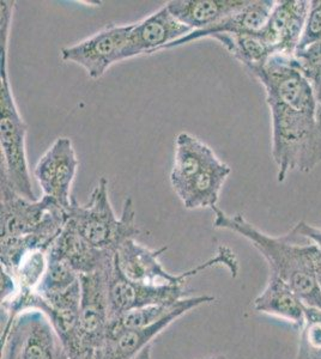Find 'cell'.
Segmentation results:
<instances>
[{
	"label": "cell",
	"mask_w": 321,
	"mask_h": 359,
	"mask_svg": "<svg viewBox=\"0 0 321 359\" xmlns=\"http://www.w3.org/2000/svg\"><path fill=\"white\" fill-rule=\"evenodd\" d=\"M264 86L271 114L277 181L289 172H310L321 163L317 100L293 57L273 55L249 71Z\"/></svg>",
	"instance_id": "cell-1"
},
{
	"label": "cell",
	"mask_w": 321,
	"mask_h": 359,
	"mask_svg": "<svg viewBox=\"0 0 321 359\" xmlns=\"http://www.w3.org/2000/svg\"><path fill=\"white\" fill-rule=\"evenodd\" d=\"M211 210L215 213L216 229L229 230L244 237L268 262L270 274L288 283L307 306L321 308V289L317 277L320 250L317 245L312 242V245H299L291 230L284 236H270L251 224L242 215L229 216L217 206Z\"/></svg>",
	"instance_id": "cell-2"
},
{
	"label": "cell",
	"mask_w": 321,
	"mask_h": 359,
	"mask_svg": "<svg viewBox=\"0 0 321 359\" xmlns=\"http://www.w3.org/2000/svg\"><path fill=\"white\" fill-rule=\"evenodd\" d=\"M15 1H1L0 16V147L1 170L20 196L37 201L29 172L25 139L28 126L20 115L8 79V37L13 25Z\"/></svg>",
	"instance_id": "cell-3"
},
{
	"label": "cell",
	"mask_w": 321,
	"mask_h": 359,
	"mask_svg": "<svg viewBox=\"0 0 321 359\" xmlns=\"http://www.w3.org/2000/svg\"><path fill=\"white\" fill-rule=\"evenodd\" d=\"M66 222L90 245L117 253L124 242L134 238L140 230L136 225V211L131 198L122 205L120 217L114 212L108 192V180L101 177L86 205L72 196L66 208Z\"/></svg>",
	"instance_id": "cell-4"
},
{
	"label": "cell",
	"mask_w": 321,
	"mask_h": 359,
	"mask_svg": "<svg viewBox=\"0 0 321 359\" xmlns=\"http://www.w3.org/2000/svg\"><path fill=\"white\" fill-rule=\"evenodd\" d=\"M167 247L151 249L130 238L119 247L115 253V264L125 277L131 282L139 283L151 286H183L188 279L202 273L207 269L217 266H224L230 272L232 277H236L239 272V262L235 253L227 245H220L215 257L195 266V269L185 271L183 273L173 274L166 271L159 257Z\"/></svg>",
	"instance_id": "cell-5"
},
{
	"label": "cell",
	"mask_w": 321,
	"mask_h": 359,
	"mask_svg": "<svg viewBox=\"0 0 321 359\" xmlns=\"http://www.w3.org/2000/svg\"><path fill=\"white\" fill-rule=\"evenodd\" d=\"M1 216L0 238L39 235L49 240H57L65 226V208L48 196L29 201L20 196L8 182L1 170Z\"/></svg>",
	"instance_id": "cell-6"
},
{
	"label": "cell",
	"mask_w": 321,
	"mask_h": 359,
	"mask_svg": "<svg viewBox=\"0 0 321 359\" xmlns=\"http://www.w3.org/2000/svg\"><path fill=\"white\" fill-rule=\"evenodd\" d=\"M132 28L133 23L108 25L83 41L63 47L61 60L81 66L91 79H98L110 66L120 62Z\"/></svg>",
	"instance_id": "cell-7"
},
{
	"label": "cell",
	"mask_w": 321,
	"mask_h": 359,
	"mask_svg": "<svg viewBox=\"0 0 321 359\" xmlns=\"http://www.w3.org/2000/svg\"><path fill=\"white\" fill-rule=\"evenodd\" d=\"M114 265L81 276L79 338L83 346L102 350L110 328V277Z\"/></svg>",
	"instance_id": "cell-8"
},
{
	"label": "cell",
	"mask_w": 321,
	"mask_h": 359,
	"mask_svg": "<svg viewBox=\"0 0 321 359\" xmlns=\"http://www.w3.org/2000/svg\"><path fill=\"white\" fill-rule=\"evenodd\" d=\"M79 161L74 151L72 140L67 137L55 139L48 150L42 155L34 176L44 196L57 201L61 208L71 205V188L77 174Z\"/></svg>",
	"instance_id": "cell-9"
},
{
	"label": "cell",
	"mask_w": 321,
	"mask_h": 359,
	"mask_svg": "<svg viewBox=\"0 0 321 359\" xmlns=\"http://www.w3.org/2000/svg\"><path fill=\"white\" fill-rule=\"evenodd\" d=\"M108 294L110 321L127 311L144 306L173 304L188 297L181 286H151L131 282L120 272L115 260L110 273Z\"/></svg>",
	"instance_id": "cell-10"
},
{
	"label": "cell",
	"mask_w": 321,
	"mask_h": 359,
	"mask_svg": "<svg viewBox=\"0 0 321 359\" xmlns=\"http://www.w3.org/2000/svg\"><path fill=\"white\" fill-rule=\"evenodd\" d=\"M192 32L191 28L178 21L164 5L147 18L133 23L126 47L122 50L120 62L144 54L164 50L167 46Z\"/></svg>",
	"instance_id": "cell-11"
},
{
	"label": "cell",
	"mask_w": 321,
	"mask_h": 359,
	"mask_svg": "<svg viewBox=\"0 0 321 359\" xmlns=\"http://www.w3.org/2000/svg\"><path fill=\"white\" fill-rule=\"evenodd\" d=\"M309 8V0L277 1L268 23L261 32L273 55H295L303 35Z\"/></svg>",
	"instance_id": "cell-12"
},
{
	"label": "cell",
	"mask_w": 321,
	"mask_h": 359,
	"mask_svg": "<svg viewBox=\"0 0 321 359\" xmlns=\"http://www.w3.org/2000/svg\"><path fill=\"white\" fill-rule=\"evenodd\" d=\"M49 252L69 264L79 277L110 269L115 260V253L90 245L67 222Z\"/></svg>",
	"instance_id": "cell-13"
},
{
	"label": "cell",
	"mask_w": 321,
	"mask_h": 359,
	"mask_svg": "<svg viewBox=\"0 0 321 359\" xmlns=\"http://www.w3.org/2000/svg\"><path fill=\"white\" fill-rule=\"evenodd\" d=\"M276 3L275 0H249V3L244 8H241L240 11L224 18L220 23L203 30L192 32L183 39L167 46L164 49L176 48L200 39H211L212 36L220 34L242 35L261 33L268 23Z\"/></svg>",
	"instance_id": "cell-14"
},
{
	"label": "cell",
	"mask_w": 321,
	"mask_h": 359,
	"mask_svg": "<svg viewBox=\"0 0 321 359\" xmlns=\"http://www.w3.org/2000/svg\"><path fill=\"white\" fill-rule=\"evenodd\" d=\"M18 318L23 323L20 359H69L60 337L42 311H25Z\"/></svg>",
	"instance_id": "cell-15"
},
{
	"label": "cell",
	"mask_w": 321,
	"mask_h": 359,
	"mask_svg": "<svg viewBox=\"0 0 321 359\" xmlns=\"http://www.w3.org/2000/svg\"><path fill=\"white\" fill-rule=\"evenodd\" d=\"M253 306L258 313L281 318L300 328L305 323L306 311L308 308L288 283L273 274H270L263 292L256 296Z\"/></svg>",
	"instance_id": "cell-16"
},
{
	"label": "cell",
	"mask_w": 321,
	"mask_h": 359,
	"mask_svg": "<svg viewBox=\"0 0 321 359\" xmlns=\"http://www.w3.org/2000/svg\"><path fill=\"white\" fill-rule=\"evenodd\" d=\"M248 3L249 0H171L166 6L178 21L197 32L220 23Z\"/></svg>",
	"instance_id": "cell-17"
},
{
	"label": "cell",
	"mask_w": 321,
	"mask_h": 359,
	"mask_svg": "<svg viewBox=\"0 0 321 359\" xmlns=\"http://www.w3.org/2000/svg\"><path fill=\"white\" fill-rule=\"evenodd\" d=\"M216 157L211 147L200 139L188 132L179 133L175 138L174 163L171 172V187L176 196Z\"/></svg>",
	"instance_id": "cell-18"
},
{
	"label": "cell",
	"mask_w": 321,
	"mask_h": 359,
	"mask_svg": "<svg viewBox=\"0 0 321 359\" xmlns=\"http://www.w3.org/2000/svg\"><path fill=\"white\" fill-rule=\"evenodd\" d=\"M185 314H188V311H175L152 326L139 330L110 332L107 334L106 343L102 347L101 359H133L145 347L151 345L156 337H159L171 323Z\"/></svg>",
	"instance_id": "cell-19"
},
{
	"label": "cell",
	"mask_w": 321,
	"mask_h": 359,
	"mask_svg": "<svg viewBox=\"0 0 321 359\" xmlns=\"http://www.w3.org/2000/svg\"><path fill=\"white\" fill-rule=\"evenodd\" d=\"M232 169L218 157L204 168L191 182L178 194L185 208H212L217 206L221 191Z\"/></svg>",
	"instance_id": "cell-20"
},
{
	"label": "cell",
	"mask_w": 321,
	"mask_h": 359,
	"mask_svg": "<svg viewBox=\"0 0 321 359\" xmlns=\"http://www.w3.org/2000/svg\"><path fill=\"white\" fill-rule=\"evenodd\" d=\"M211 39L220 42L236 60H239L247 69L248 72L263 65L268 57H273V52L261 33L242 35L220 34Z\"/></svg>",
	"instance_id": "cell-21"
},
{
	"label": "cell",
	"mask_w": 321,
	"mask_h": 359,
	"mask_svg": "<svg viewBox=\"0 0 321 359\" xmlns=\"http://www.w3.org/2000/svg\"><path fill=\"white\" fill-rule=\"evenodd\" d=\"M79 279L81 277L70 267L69 264H66L60 257H55L48 250L46 273L35 292L41 296L59 294L77 284Z\"/></svg>",
	"instance_id": "cell-22"
},
{
	"label": "cell",
	"mask_w": 321,
	"mask_h": 359,
	"mask_svg": "<svg viewBox=\"0 0 321 359\" xmlns=\"http://www.w3.org/2000/svg\"><path fill=\"white\" fill-rule=\"evenodd\" d=\"M294 62L313 89L317 100V123L321 131V41L297 49Z\"/></svg>",
	"instance_id": "cell-23"
},
{
	"label": "cell",
	"mask_w": 321,
	"mask_h": 359,
	"mask_svg": "<svg viewBox=\"0 0 321 359\" xmlns=\"http://www.w3.org/2000/svg\"><path fill=\"white\" fill-rule=\"evenodd\" d=\"M296 359H321V308H307Z\"/></svg>",
	"instance_id": "cell-24"
},
{
	"label": "cell",
	"mask_w": 321,
	"mask_h": 359,
	"mask_svg": "<svg viewBox=\"0 0 321 359\" xmlns=\"http://www.w3.org/2000/svg\"><path fill=\"white\" fill-rule=\"evenodd\" d=\"M22 341L23 323L20 318H17L10 330L1 333V359H20Z\"/></svg>",
	"instance_id": "cell-25"
},
{
	"label": "cell",
	"mask_w": 321,
	"mask_h": 359,
	"mask_svg": "<svg viewBox=\"0 0 321 359\" xmlns=\"http://www.w3.org/2000/svg\"><path fill=\"white\" fill-rule=\"evenodd\" d=\"M321 41V0H310L308 17L299 48Z\"/></svg>",
	"instance_id": "cell-26"
},
{
	"label": "cell",
	"mask_w": 321,
	"mask_h": 359,
	"mask_svg": "<svg viewBox=\"0 0 321 359\" xmlns=\"http://www.w3.org/2000/svg\"><path fill=\"white\" fill-rule=\"evenodd\" d=\"M297 237L307 238L309 242H312L313 245H317V249L321 253V228H317L313 225L308 224L306 222H299L293 229H291Z\"/></svg>",
	"instance_id": "cell-27"
},
{
	"label": "cell",
	"mask_w": 321,
	"mask_h": 359,
	"mask_svg": "<svg viewBox=\"0 0 321 359\" xmlns=\"http://www.w3.org/2000/svg\"><path fill=\"white\" fill-rule=\"evenodd\" d=\"M69 359H101V350L90 347H81L78 351L69 355Z\"/></svg>",
	"instance_id": "cell-28"
},
{
	"label": "cell",
	"mask_w": 321,
	"mask_h": 359,
	"mask_svg": "<svg viewBox=\"0 0 321 359\" xmlns=\"http://www.w3.org/2000/svg\"><path fill=\"white\" fill-rule=\"evenodd\" d=\"M133 359H152V346L149 345V346L145 347V348H144L140 353L136 355Z\"/></svg>",
	"instance_id": "cell-29"
},
{
	"label": "cell",
	"mask_w": 321,
	"mask_h": 359,
	"mask_svg": "<svg viewBox=\"0 0 321 359\" xmlns=\"http://www.w3.org/2000/svg\"><path fill=\"white\" fill-rule=\"evenodd\" d=\"M317 283H319V286H320L321 289V253L317 257Z\"/></svg>",
	"instance_id": "cell-30"
},
{
	"label": "cell",
	"mask_w": 321,
	"mask_h": 359,
	"mask_svg": "<svg viewBox=\"0 0 321 359\" xmlns=\"http://www.w3.org/2000/svg\"><path fill=\"white\" fill-rule=\"evenodd\" d=\"M200 359H227V357H225L224 355H209V357H205V358Z\"/></svg>",
	"instance_id": "cell-31"
}]
</instances>
